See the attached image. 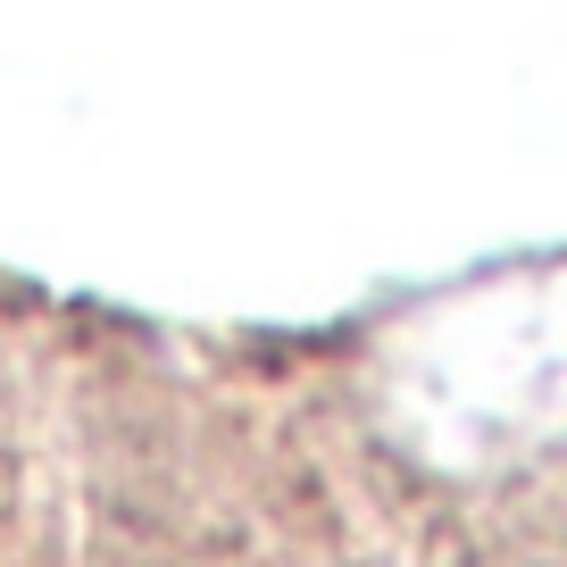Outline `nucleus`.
Listing matches in <instances>:
<instances>
[]
</instances>
